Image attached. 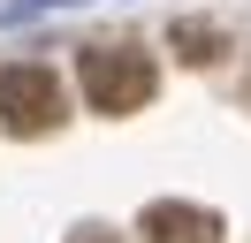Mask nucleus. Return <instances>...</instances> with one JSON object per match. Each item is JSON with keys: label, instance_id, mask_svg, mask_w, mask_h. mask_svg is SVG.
<instances>
[{"label": "nucleus", "instance_id": "7ed1b4c3", "mask_svg": "<svg viewBox=\"0 0 251 243\" xmlns=\"http://www.w3.org/2000/svg\"><path fill=\"white\" fill-rule=\"evenodd\" d=\"M145 243H221V220L205 205H145Z\"/></svg>", "mask_w": 251, "mask_h": 243}, {"label": "nucleus", "instance_id": "20e7f679", "mask_svg": "<svg viewBox=\"0 0 251 243\" xmlns=\"http://www.w3.org/2000/svg\"><path fill=\"white\" fill-rule=\"evenodd\" d=\"M175 46H183V61L205 69V61L221 53V30H213V23H175Z\"/></svg>", "mask_w": 251, "mask_h": 243}, {"label": "nucleus", "instance_id": "f03ea898", "mask_svg": "<svg viewBox=\"0 0 251 243\" xmlns=\"http://www.w3.org/2000/svg\"><path fill=\"white\" fill-rule=\"evenodd\" d=\"M0 122L16 137H46L61 122V76L38 69V61H16V69H0Z\"/></svg>", "mask_w": 251, "mask_h": 243}, {"label": "nucleus", "instance_id": "39448f33", "mask_svg": "<svg viewBox=\"0 0 251 243\" xmlns=\"http://www.w3.org/2000/svg\"><path fill=\"white\" fill-rule=\"evenodd\" d=\"M76 243H114V236H99V228H92V236H76Z\"/></svg>", "mask_w": 251, "mask_h": 243}, {"label": "nucleus", "instance_id": "f257e3e1", "mask_svg": "<svg viewBox=\"0 0 251 243\" xmlns=\"http://www.w3.org/2000/svg\"><path fill=\"white\" fill-rule=\"evenodd\" d=\"M152 61L137 53V46H92L84 53V99L99 106V114H137L145 99H152Z\"/></svg>", "mask_w": 251, "mask_h": 243}]
</instances>
